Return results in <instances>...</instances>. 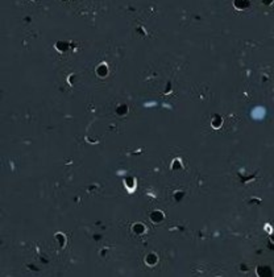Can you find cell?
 <instances>
[{
    "label": "cell",
    "mask_w": 274,
    "mask_h": 277,
    "mask_svg": "<svg viewBox=\"0 0 274 277\" xmlns=\"http://www.w3.org/2000/svg\"><path fill=\"white\" fill-rule=\"evenodd\" d=\"M133 231L136 232V234H141V232L145 231V227H144L143 224H136V226L133 227Z\"/></svg>",
    "instance_id": "4"
},
{
    "label": "cell",
    "mask_w": 274,
    "mask_h": 277,
    "mask_svg": "<svg viewBox=\"0 0 274 277\" xmlns=\"http://www.w3.org/2000/svg\"><path fill=\"white\" fill-rule=\"evenodd\" d=\"M265 115H266V110L262 106H256L254 108H252L250 111V117L256 121H261V120L265 119Z\"/></svg>",
    "instance_id": "1"
},
{
    "label": "cell",
    "mask_w": 274,
    "mask_h": 277,
    "mask_svg": "<svg viewBox=\"0 0 274 277\" xmlns=\"http://www.w3.org/2000/svg\"><path fill=\"white\" fill-rule=\"evenodd\" d=\"M162 218H163V215L161 214L160 211H154V212H152V215H150V219L153 220L154 223L161 222V220H162Z\"/></svg>",
    "instance_id": "3"
},
{
    "label": "cell",
    "mask_w": 274,
    "mask_h": 277,
    "mask_svg": "<svg viewBox=\"0 0 274 277\" xmlns=\"http://www.w3.org/2000/svg\"><path fill=\"white\" fill-rule=\"evenodd\" d=\"M145 261L149 264V265H154V264H157V261H158V257L156 256V255H154V253H150V255H148V256H146Z\"/></svg>",
    "instance_id": "2"
}]
</instances>
